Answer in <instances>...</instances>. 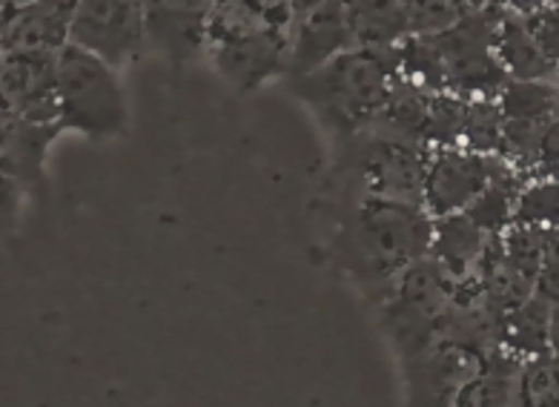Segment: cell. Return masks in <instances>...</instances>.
<instances>
[{"label":"cell","mask_w":559,"mask_h":407,"mask_svg":"<svg viewBox=\"0 0 559 407\" xmlns=\"http://www.w3.org/2000/svg\"><path fill=\"white\" fill-rule=\"evenodd\" d=\"M516 373H520V359H513L497 347L485 359L483 368L476 370V376L462 384L451 407H513Z\"/></svg>","instance_id":"obj_19"},{"label":"cell","mask_w":559,"mask_h":407,"mask_svg":"<svg viewBox=\"0 0 559 407\" xmlns=\"http://www.w3.org/2000/svg\"><path fill=\"white\" fill-rule=\"evenodd\" d=\"M485 244H488V236L465 213H456V216L433 218L428 255L451 270L460 282H465L474 273Z\"/></svg>","instance_id":"obj_18"},{"label":"cell","mask_w":559,"mask_h":407,"mask_svg":"<svg viewBox=\"0 0 559 407\" xmlns=\"http://www.w3.org/2000/svg\"><path fill=\"white\" fill-rule=\"evenodd\" d=\"M460 285V278L430 255L393 278L376 301V310L399 359H411L442 336Z\"/></svg>","instance_id":"obj_5"},{"label":"cell","mask_w":559,"mask_h":407,"mask_svg":"<svg viewBox=\"0 0 559 407\" xmlns=\"http://www.w3.org/2000/svg\"><path fill=\"white\" fill-rule=\"evenodd\" d=\"M522 181L511 167L490 181L483 190V195L465 210V216L485 232V236H499L502 230L511 227L513 207H516V195L522 190Z\"/></svg>","instance_id":"obj_20"},{"label":"cell","mask_w":559,"mask_h":407,"mask_svg":"<svg viewBox=\"0 0 559 407\" xmlns=\"http://www.w3.org/2000/svg\"><path fill=\"white\" fill-rule=\"evenodd\" d=\"M55 104L63 132H78L93 141L123 135L130 123L127 95L118 72L72 44H67L58 55Z\"/></svg>","instance_id":"obj_6"},{"label":"cell","mask_w":559,"mask_h":407,"mask_svg":"<svg viewBox=\"0 0 559 407\" xmlns=\"http://www.w3.org/2000/svg\"><path fill=\"white\" fill-rule=\"evenodd\" d=\"M513 407H557V354L520 361Z\"/></svg>","instance_id":"obj_22"},{"label":"cell","mask_w":559,"mask_h":407,"mask_svg":"<svg viewBox=\"0 0 559 407\" xmlns=\"http://www.w3.org/2000/svg\"><path fill=\"white\" fill-rule=\"evenodd\" d=\"M488 356L448 336L430 342L425 350L402 361L407 407H451L453 396L467 379L476 376Z\"/></svg>","instance_id":"obj_9"},{"label":"cell","mask_w":559,"mask_h":407,"mask_svg":"<svg viewBox=\"0 0 559 407\" xmlns=\"http://www.w3.org/2000/svg\"><path fill=\"white\" fill-rule=\"evenodd\" d=\"M328 259L370 301H379L393 278L428 255L433 218L416 204L328 195Z\"/></svg>","instance_id":"obj_1"},{"label":"cell","mask_w":559,"mask_h":407,"mask_svg":"<svg viewBox=\"0 0 559 407\" xmlns=\"http://www.w3.org/2000/svg\"><path fill=\"white\" fill-rule=\"evenodd\" d=\"M58 55L0 52V98L12 112L32 121L58 123L55 104Z\"/></svg>","instance_id":"obj_14"},{"label":"cell","mask_w":559,"mask_h":407,"mask_svg":"<svg viewBox=\"0 0 559 407\" xmlns=\"http://www.w3.org/2000/svg\"><path fill=\"white\" fill-rule=\"evenodd\" d=\"M347 12L342 0H301L293 3L287 81L305 77L328 61L353 49Z\"/></svg>","instance_id":"obj_10"},{"label":"cell","mask_w":559,"mask_h":407,"mask_svg":"<svg viewBox=\"0 0 559 407\" xmlns=\"http://www.w3.org/2000/svg\"><path fill=\"white\" fill-rule=\"evenodd\" d=\"M290 93L313 109L333 139L370 130L399 84V47H353L316 72L287 81Z\"/></svg>","instance_id":"obj_3"},{"label":"cell","mask_w":559,"mask_h":407,"mask_svg":"<svg viewBox=\"0 0 559 407\" xmlns=\"http://www.w3.org/2000/svg\"><path fill=\"white\" fill-rule=\"evenodd\" d=\"M345 12L356 47L396 49L407 40L405 0H350Z\"/></svg>","instance_id":"obj_17"},{"label":"cell","mask_w":559,"mask_h":407,"mask_svg":"<svg viewBox=\"0 0 559 407\" xmlns=\"http://www.w3.org/2000/svg\"><path fill=\"white\" fill-rule=\"evenodd\" d=\"M520 15L522 26L528 29L536 49L551 63L559 61V9L557 3H511Z\"/></svg>","instance_id":"obj_26"},{"label":"cell","mask_w":559,"mask_h":407,"mask_svg":"<svg viewBox=\"0 0 559 407\" xmlns=\"http://www.w3.org/2000/svg\"><path fill=\"white\" fill-rule=\"evenodd\" d=\"M471 3L460 0H405L407 38H437L460 24Z\"/></svg>","instance_id":"obj_25"},{"label":"cell","mask_w":559,"mask_h":407,"mask_svg":"<svg viewBox=\"0 0 559 407\" xmlns=\"http://www.w3.org/2000/svg\"><path fill=\"white\" fill-rule=\"evenodd\" d=\"M559 187L557 181H528L522 184L513 207L511 227H536L554 230L559 222Z\"/></svg>","instance_id":"obj_24"},{"label":"cell","mask_w":559,"mask_h":407,"mask_svg":"<svg viewBox=\"0 0 559 407\" xmlns=\"http://www.w3.org/2000/svg\"><path fill=\"white\" fill-rule=\"evenodd\" d=\"M506 169L508 164L497 155L467 153L462 146L430 149L421 181V210L430 218L465 213L483 195L485 187Z\"/></svg>","instance_id":"obj_8"},{"label":"cell","mask_w":559,"mask_h":407,"mask_svg":"<svg viewBox=\"0 0 559 407\" xmlns=\"http://www.w3.org/2000/svg\"><path fill=\"white\" fill-rule=\"evenodd\" d=\"M290 24L284 0H222L210 9L204 55L233 89L253 93L287 75Z\"/></svg>","instance_id":"obj_2"},{"label":"cell","mask_w":559,"mask_h":407,"mask_svg":"<svg viewBox=\"0 0 559 407\" xmlns=\"http://www.w3.org/2000/svg\"><path fill=\"white\" fill-rule=\"evenodd\" d=\"M497 347L520 361L557 354V301L531 292V299L499 319Z\"/></svg>","instance_id":"obj_15"},{"label":"cell","mask_w":559,"mask_h":407,"mask_svg":"<svg viewBox=\"0 0 559 407\" xmlns=\"http://www.w3.org/2000/svg\"><path fill=\"white\" fill-rule=\"evenodd\" d=\"M78 0H7L0 3V52L61 55L70 44Z\"/></svg>","instance_id":"obj_11"},{"label":"cell","mask_w":559,"mask_h":407,"mask_svg":"<svg viewBox=\"0 0 559 407\" xmlns=\"http://www.w3.org/2000/svg\"><path fill=\"white\" fill-rule=\"evenodd\" d=\"M0 109H7V107H3V98H0Z\"/></svg>","instance_id":"obj_28"},{"label":"cell","mask_w":559,"mask_h":407,"mask_svg":"<svg viewBox=\"0 0 559 407\" xmlns=\"http://www.w3.org/2000/svg\"><path fill=\"white\" fill-rule=\"evenodd\" d=\"M502 123H506V118H502V109H499L497 98H467L460 146L467 149V153L497 155L499 158Z\"/></svg>","instance_id":"obj_21"},{"label":"cell","mask_w":559,"mask_h":407,"mask_svg":"<svg viewBox=\"0 0 559 407\" xmlns=\"http://www.w3.org/2000/svg\"><path fill=\"white\" fill-rule=\"evenodd\" d=\"M63 135L61 123L0 109V169L24 187L26 195H38L47 187V158L52 144Z\"/></svg>","instance_id":"obj_12"},{"label":"cell","mask_w":559,"mask_h":407,"mask_svg":"<svg viewBox=\"0 0 559 407\" xmlns=\"http://www.w3.org/2000/svg\"><path fill=\"white\" fill-rule=\"evenodd\" d=\"M26 199L29 195H26L24 187L0 169V236H9L12 230H17Z\"/></svg>","instance_id":"obj_27"},{"label":"cell","mask_w":559,"mask_h":407,"mask_svg":"<svg viewBox=\"0 0 559 407\" xmlns=\"http://www.w3.org/2000/svg\"><path fill=\"white\" fill-rule=\"evenodd\" d=\"M497 104L502 109L506 121L557 116V84H522V81H508L506 89L497 95Z\"/></svg>","instance_id":"obj_23"},{"label":"cell","mask_w":559,"mask_h":407,"mask_svg":"<svg viewBox=\"0 0 559 407\" xmlns=\"http://www.w3.org/2000/svg\"><path fill=\"white\" fill-rule=\"evenodd\" d=\"M428 149L379 130H361L336 141L328 195L399 201L421 207Z\"/></svg>","instance_id":"obj_4"},{"label":"cell","mask_w":559,"mask_h":407,"mask_svg":"<svg viewBox=\"0 0 559 407\" xmlns=\"http://www.w3.org/2000/svg\"><path fill=\"white\" fill-rule=\"evenodd\" d=\"M490 52H493L499 70L506 72L508 81H522V84H557V63L548 61L536 49L528 29L522 26L520 15L513 12L511 3H506V12H502L497 29H493Z\"/></svg>","instance_id":"obj_16"},{"label":"cell","mask_w":559,"mask_h":407,"mask_svg":"<svg viewBox=\"0 0 559 407\" xmlns=\"http://www.w3.org/2000/svg\"><path fill=\"white\" fill-rule=\"evenodd\" d=\"M210 0H155L144 3L146 44L155 47L173 67L195 61L207 49Z\"/></svg>","instance_id":"obj_13"},{"label":"cell","mask_w":559,"mask_h":407,"mask_svg":"<svg viewBox=\"0 0 559 407\" xmlns=\"http://www.w3.org/2000/svg\"><path fill=\"white\" fill-rule=\"evenodd\" d=\"M70 44L121 70L144 52V3L139 0H78Z\"/></svg>","instance_id":"obj_7"}]
</instances>
